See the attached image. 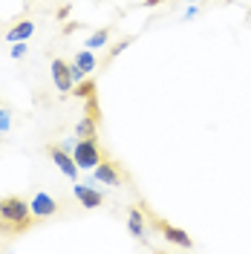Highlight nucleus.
I'll return each instance as SVG.
<instances>
[{
    "label": "nucleus",
    "mask_w": 251,
    "mask_h": 254,
    "mask_svg": "<svg viewBox=\"0 0 251 254\" xmlns=\"http://www.w3.org/2000/svg\"><path fill=\"white\" fill-rule=\"evenodd\" d=\"M196 15H199V6H188V12H185L182 17H185V20H190V17H196Z\"/></svg>",
    "instance_id": "obj_19"
},
{
    "label": "nucleus",
    "mask_w": 251,
    "mask_h": 254,
    "mask_svg": "<svg viewBox=\"0 0 251 254\" xmlns=\"http://www.w3.org/2000/svg\"><path fill=\"white\" fill-rule=\"evenodd\" d=\"M127 44H130V38H125V41H122V44H116V47L110 49V58H116V55H119V52H122V49H127Z\"/></svg>",
    "instance_id": "obj_18"
},
{
    "label": "nucleus",
    "mask_w": 251,
    "mask_h": 254,
    "mask_svg": "<svg viewBox=\"0 0 251 254\" xmlns=\"http://www.w3.org/2000/svg\"><path fill=\"white\" fill-rule=\"evenodd\" d=\"M75 142H78V139H66V142H61V147L66 150V153H72V147H75Z\"/></svg>",
    "instance_id": "obj_20"
},
{
    "label": "nucleus",
    "mask_w": 251,
    "mask_h": 254,
    "mask_svg": "<svg viewBox=\"0 0 251 254\" xmlns=\"http://www.w3.org/2000/svg\"><path fill=\"white\" fill-rule=\"evenodd\" d=\"M29 208H32V214H35V217H52V214L58 211V202H55V199H52L49 193H44V190H38V193L32 196Z\"/></svg>",
    "instance_id": "obj_5"
},
{
    "label": "nucleus",
    "mask_w": 251,
    "mask_h": 254,
    "mask_svg": "<svg viewBox=\"0 0 251 254\" xmlns=\"http://www.w3.org/2000/svg\"><path fill=\"white\" fill-rule=\"evenodd\" d=\"M52 81H55V87L61 90V93H69L72 90V78H69V66L61 61V58H55L52 61Z\"/></svg>",
    "instance_id": "obj_7"
},
{
    "label": "nucleus",
    "mask_w": 251,
    "mask_h": 254,
    "mask_svg": "<svg viewBox=\"0 0 251 254\" xmlns=\"http://www.w3.org/2000/svg\"><path fill=\"white\" fill-rule=\"evenodd\" d=\"M110 41V29H98L95 35H90V41H87V49H101L104 44Z\"/></svg>",
    "instance_id": "obj_13"
},
{
    "label": "nucleus",
    "mask_w": 251,
    "mask_h": 254,
    "mask_svg": "<svg viewBox=\"0 0 251 254\" xmlns=\"http://www.w3.org/2000/svg\"><path fill=\"white\" fill-rule=\"evenodd\" d=\"M9 55H12V58H23V55H26V41H15Z\"/></svg>",
    "instance_id": "obj_15"
},
{
    "label": "nucleus",
    "mask_w": 251,
    "mask_h": 254,
    "mask_svg": "<svg viewBox=\"0 0 251 254\" xmlns=\"http://www.w3.org/2000/svg\"><path fill=\"white\" fill-rule=\"evenodd\" d=\"M32 208L29 202H23L20 196H6V199H0V220L6 222L0 231L3 234H17V231H23V228H29L32 222Z\"/></svg>",
    "instance_id": "obj_1"
},
{
    "label": "nucleus",
    "mask_w": 251,
    "mask_h": 254,
    "mask_svg": "<svg viewBox=\"0 0 251 254\" xmlns=\"http://www.w3.org/2000/svg\"><path fill=\"white\" fill-rule=\"evenodd\" d=\"M156 3H162V0H147V6H156Z\"/></svg>",
    "instance_id": "obj_21"
},
{
    "label": "nucleus",
    "mask_w": 251,
    "mask_h": 254,
    "mask_svg": "<svg viewBox=\"0 0 251 254\" xmlns=\"http://www.w3.org/2000/svg\"><path fill=\"white\" fill-rule=\"evenodd\" d=\"M69 78H72V84H78V81L87 78V72H84V69H81L75 61H72V64H69Z\"/></svg>",
    "instance_id": "obj_14"
},
{
    "label": "nucleus",
    "mask_w": 251,
    "mask_h": 254,
    "mask_svg": "<svg viewBox=\"0 0 251 254\" xmlns=\"http://www.w3.org/2000/svg\"><path fill=\"white\" fill-rule=\"evenodd\" d=\"M9 125H12L9 113H3V107H0V133H6V130H9Z\"/></svg>",
    "instance_id": "obj_16"
},
{
    "label": "nucleus",
    "mask_w": 251,
    "mask_h": 254,
    "mask_svg": "<svg viewBox=\"0 0 251 254\" xmlns=\"http://www.w3.org/2000/svg\"><path fill=\"white\" fill-rule=\"evenodd\" d=\"M127 228H130V234L139 240H147V231H144V217H141L139 208H130V214H127Z\"/></svg>",
    "instance_id": "obj_9"
},
{
    "label": "nucleus",
    "mask_w": 251,
    "mask_h": 254,
    "mask_svg": "<svg viewBox=\"0 0 251 254\" xmlns=\"http://www.w3.org/2000/svg\"><path fill=\"white\" fill-rule=\"evenodd\" d=\"M75 93H78L81 98H87V95H93V81H90V84H81V87L75 90Z\"/></svg>",
    "instance_id": "obj_17"
},
{
    "label": "nucleus",
    "mask_w": 251,
    "mask_h": 254,
    "mask_svg": "<svg viewBox=\"0 0 251 254\" xmlns=\"http://www.w3.org/2000/svg\"><path fill=\"white\" fill-rule=\"evenodd\" d=\"M190 3H199V0H190Z\"/></svg>",
    "instance_id": "obj_22"
},
{
    "label": "nucleus",
    "mask_w": 251,
    "mask_h": 254,
    "mask_svg": "<svg viewBox=\"0 0 251 254\" xmlns=\"http://www.w3.org/2000/svg\"><path fill=\"white\" fill-rule=\"evenodd\" d=\"M75 196H78V202L84 208H98L101 205V202H104V193H101V190H95V188H90V185H75Z\"/></svg>",
    "instance_id": "obj_6"
},
{
    "label": "nucleus",
    "mask_w": 251,
    "mask_h": 254,
    "mask_svg": "<svg viewBox=\"0 0 251 254\" xmlns=\"http://www.w3.org/2000/svg\"><path fill=\"white\" fill-rule=\"evenodd\" d=\"M75 64H78L81 69L90 75V72L95 69V55H93V49H84V52H78V55H75Z\"/></svg>",
    "instance_id": "obj_11"
},
{
    "label": "nucleus",
    "mask_w": 251,
    "mask_h": 254,
    "mask_svg": "<svg viewBox=\"0 0 251 254\" xmlns=\"http://www.w3.org/2000/svg\"><path fill=\"white\" fill-rule=\"evenodd\" d=\"M75 133H78V139H95V119H81L78 127H75Z\"/></svg>",
    "instance_id": "obj_12"
},
{
    "label": "nucleus",
    "mask_w": 251,
    "mask_h": 254,
    "mask_svg": "<svg viewBox=\"0 0 251 254\" xmlns=\"http://www.w3.org/2000/svg\"><path fill=\"white\" fill-rule=\"evenodd\" d=\"M93 179H95V182L110 185V188H116V185L122 182V174L116 171V165H113V162H104V159H101V162L93 168Z\"/></svg>",
    "instance_id": "obj_4"
},
{
    "label": "nucleus",
    "mask_w": 251,
    "mask_h": 254,
    "mask_svg": "<svg viewBox=\"0 0 251 254\" xmlns=\"http://www.w3.org/2000/svg\"><path fill=\"white\" fill-rule=\"evenodd\" d=\"M72 159H75V165L81 171H93L95 165L101 162V150H98L95 139H78L75 147H72Z\"/></svg>",
    "instance_id": "obj_2"
},
{
    "label": "nucleus",
    "mask_w": 251,
    "mask_h": 254,
    "mask_svg": "<svg viewBox=\"0 0 251 254\" xmlns=\"http://www.w3.org/2000/svg\"><path fill=\"white\" fill-rule=\"evenodd\" d=\"M159 225V231L165 234V240H171V243H176V246H182V249H193V240L182 231V228H173V225H168V222H156Z\"/></svg>",
    "instance_id": "obj_8"
},
{
    "label": "nucleus",
    "mask_w": 251,
    "mask_h": 254,
    "mask_svg": "<svg viewBox=\"0 0 251 254\" xmlns=\"http://www.w3.org/2000/svg\"><path fill=\"white\" fill-rule=\"evenodd\" d=\"M32 32H35V23H29V20H20L17 26H12V29H9V35H6V38L15 44V41H26Z\"/></svg>",
    "instance_id": "obj_10"
},
{
    "label": "nucleus",
    "mask_w": 251,
    "mask_h": 254,
    "mask_svg": "<svg viewBox=\"0 0 251 254\" xmlns=\"http://www.w3.org/2000/svg\"><path fill=\"white\" fill-rule=\"evenodd\" d=\"M49 156H52V162L61 168V174H66L69 179H78V165H75V159H72V153H66L63 147H49Z\"/></svg>",
    "instance_id": "obj_3"
}]
</instances>
